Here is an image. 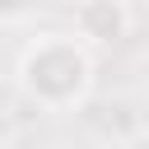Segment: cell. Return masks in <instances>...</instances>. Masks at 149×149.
<instances>
[{
  "instance_id": "6da1fadb",
  "label": "cell",
  "mask_w": 149,
  "mask_h": 149,
  "mask_svg": "<svg viewBox=\"0 0 149 149\" xmlns=\"http://www.w3.org/2000/svg\"><path fill=\"white\" fill-rule=\"evenodd\" d=\"M88 74H93L88 51L74 37H65V33H42L23 51V61H19V84L42 107H70V102H79L84 88H88Z\"/></svg>"
},
{
  "instance_id": "7a4b0ae2",
  "label": "cell",
  "mask_w": 149,
  "mask_h": 149,
  "mask_svg": "<svg viewBox=\"0 0 149 149\" xmlns=\"http://www.w3.org/2000/svg\"><path fill=\"white\" fill-rule=\"evenodd\" d=\"M126 28H130V9H126V0H84V5H79V37L116 42Z\"/></svg>"
},
{
  "instance_id": "3957f363",
  "label": "cell",
  "mask_w": 149,
  "mask_h": 149,
  "mask_svg": "<svg viewBox=\"0 0 149 149\" xmlns=\"http://www.w3.org/2000/svg\"><path fill=\"white\" fill-rule=\"evenodd\" d=\"M0 149H9V140H5V135H0Z\"/></svg>"
}]
</instances>
